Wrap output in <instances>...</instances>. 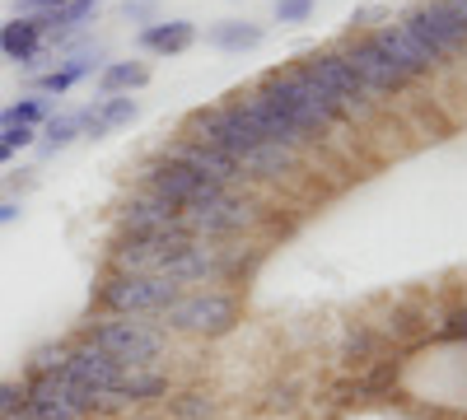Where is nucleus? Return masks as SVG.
Returning <instances> with one entry per match:
<instances>
[{
    "instance_id": "17",
    "label": "nucleus",
    "mask_w": 467,
    "mask_h": 420,
    "mask_svg": "<svg viewBox=\"0 0 467 420\" xmlns=\"http://www.w3.org/2000/svg\"><path fill=\"white\" fill-rule=\"evenodd\" d=\"M47 33L33 15H15L10 24H0V56L5 61H19V66H33L37 52H43Z\"/></svg>"
},
{
    "instance_id": "38",
    "label": "nucleus",
    "mask_w": 467,
    "mask_h": 420,
    "mask_svg": "<svg viewBox=\"0 0 467 420\" xmlns=\"http://www.w3.org/2000/svg\"><path fill=\"white\" fill-rule=\"evenodd\" d=\"M0 420H33V415H28V411L19 406V411H10V415H0Z\"/></svg>"
},
{
    "instance_id": "6",
    "label": "nucleus",
    "mask_w": 467,
    "mask_h": 420,
    "mask_svg": "<svg viewBox=\"0 0 467 420\" xmlns=\"http://www.w3.org/2000/svg\"><path fill=\"white\" fill-rule=\"evenodd\" d=\"M234 323H239V299H234L229 290H182V299L160 318L164 332H173V336H202V341L229 336Z\"/></svg>"
},
{
    "instance_id": "4",
    "label": "nucleus",
    "mask_w": 467,
    "mask_h": 420,
    "mask_svg": "<svg viewBox=\"0 0 467 420\" xmlns=\"http://www.w3.org/2000/svg\"><path fill=\"white\" fill-rule=\"evenodd\" d=\"M182 299L178 281H160V276H131V271H112L99 281L94 303L99 313H117V318H154L160 323L173 303Z\"/></svg>"
},
{
    "instance_id": "1",
    "label": "nucleus",
    "mask_w": 467,
    "mask_h": 420,
    "mask_svg": "<svg viewBox=\"0 0 467 420\" xmlns=\"http://www.w3.org/2000/svg\"><path fill=\"white\" fill-rule=\"evenodd\" d=\"M112 271L131 276H160L178 281L182 290L192 285H224L244 271V257H234L229 248L202 243V239H145V234H122L108 248Z\"/></svg>"
},
{
    "instance_id": "14",
    "label": "nucleus",
    "mask_w": 467,
    "mask_h": 420,
    "mask_svg": "<svg viewBox=\"0 0 467 420\" xmlns=\"http://www.w3.org/2000/svg\"><path fill=\"white\" fill-rule=\"evenodd\" d=\"M346 61L350 66H356V75H360V80H365V89L369 94H383V98H393V94H402L411 80H407V75L393 66V61H388V52L374 43V33H365V37H356V43H350L346 47Z\"/></svg>"
},
{
    "instance_id": "37",
    "label": "nucleus",
    "mask_w": 467,
    "mask_h": 420,
    "mask_svg": "<svg viewBox=\"0 0 467 420\" xmlns=\"http://www.w3.org/2000/svg\"><path fill=\"white\" fill-rule=\"evenodd\" d=\"M15 215H19V206H15V201H0V224L15 220Z\"/></svg>"
},
{
    "instance_id": "5",
    "label": "nucleus",
    "mask_w": 467,
    "mask_h": 420,
    "mask_svg": "<svg viewBox=\"0 0 467 420\" xmlns=\"http://www.w3.org/2000/svg\"><path fill=\"white\" fill-rule=\"evenodd\" d=\"M24 411L33 420H94V415H112V406L103 397H94L89 388H80L61 369L28 374V384H24Z\"/></svg>"
},
{
    "instance_id": "35",
    "label": "nucleus",
    "mask_w": 467,
    "mask_h": 420,
    "mask_svg": "<svg viewBox=\"0 0 467 420\" xmlns=\"http://www.w3.org/2000/svg\"><path fill=\"white\" fill-rule=\"evenodd\" d=\"M388 24V19H393V15H388L383 5H365V10H356V15H350V28H369V24Z\"/></svg>"
},
{
    "instance_id": "21",
    "label": "nucleus",
    "mask_w": 467,
    "mask_h": 420,
    "mask_svg": "<svg viewBox=\"0 0 467 420\" xmlns=\"http://www.w3.org/2000/svg\"><path fill=\"white\" fill-rule=\"evenodd\" d=\"M383 346H388V336H383V332H374L369 323H350V327L341 332L337 360H341V364H369V360L383 355Z\"/></svg>"
},
{
    "instance_id": "23",
    "label": "nucleus",
    "mask_w": 467,
    "mask_h": 420,
    "mask_svg": "<svg viewBox=\"0 0 467 420\" xmlns=\"http://www.w3.org/2000/svg\"><path fill=\"white\" fill-rule=\"evenodd\" d=\"M150 85V66L145 61H108L99 70V94L112 98V94H136Z\"/></svg>"
},
{
    "instance_id": "10",
    "label": "nucleus",
    "mask_w": 467,
    "mask_h": 420,
    "mask_svg": "<svg viewBox=\"0 0 467 420\" xmlns=\"http://www.w3.org/2000/svg\"><path fill=\"white\" fill-rule=\"evenodd\" d=\"M187 215V229H192V239H202V243H224V239H239L244 229H253L262 220V206L244 192H229L197 206V210H182Z\"/></svg>"
},
{
    "instance_id": "2",
    "label": "nucleus",
    "mask_w": 467,
    "mask_h": 420,
    "mask_svg": "<svg viewBox=\"0 0 467 420\" xmlns=\"http://www.w3.org/2000/svg\"><path fill=\"white\" fill-rule=\"evenodd\" d=\"M257 94L281 112V118L308 140V145H318L337 122H346L350 112L308 75L304 66H285V70H266L262 80H257Z\"/></svg>"
},
{
    "instance_id": "25",
    "label": "nucleus",
    "mask_w": 467,
    "mask_h": 420,
    "mask_svg": "<svg viewBox=\"0 0 467 420\" xmlns=\"http://www.w3.org/2000/svg\"><path fill=\"white\" fill-rule=\"evenodd\" d=\"M262 37H266V28L253 24V19H224V24L211 28V47H220V52H253V47H262Z\"/></svg>"
},
{
    "instance_id": "13",
    "label": "nucleus",
    "mask_w": 467,
    "mask_h": 420,
    "mask_svg": "<svg viewBox=\"0 0 467 420\" xmlns=\"http://www.w3.org/2000/svg\"><path fill=\"white\" fill-rule=\"evenodd\" d=\"M160 155H164V159H173V164H182V169H192V173H202V178H215V182H224V187L244 182V164L234 159V155H224V149L206 145V140L178 136L173 145H164V149H160Z\"/></svg>"
},
{
    "instance_id": "34",
    "label": "nucleus",
    "mask_w": 467,
    "mask_h": 420,
    "mask_svg": "<svg viewBox=\"0 0 467 420\" xmlns=\"http://www.w3.org/2000/svg\"><path fill=\"white\" fill-rule=\"evenodd\" d=\"M57 5H66V0H15V15H33V19H43V15H52Z\"/></svg>"
},
{
    "instance_id": "7",
    "label": "nucleus",
    "mask_w": 467,
    "mask_h": 420,
    "mask_svg": "<svg viewBox=\"0 0 467 420\" xmlns=\"http://www.w3.org/2000/svg\"><path fill=\"white\" fill-rule=\"evenodd\" d=\"M398 24H402L440 66L467 47V15H462L458 0H420V5H411Z\"/></svg>"
},
{
    "instance_id": "31",
    "label": "nucleus",
    "mask_w": 467,
    "mask_h": 420,
    "mask_svg": "<svg viewBox=\"0 0 467 420\" xmlns=\"http://www.w3.org/2000/svg\"><path fill=\"white\" fill-rule=\"evenodd\" d=\"M314 0H276V24H308Z\"/></svg>"
},
{
    "instance_id": "30",
    "label": "nucleus",
    "mask_w": 467,
    "mask_h": 420,
    "mask_svg": "<svg viewBox=\"0 0 467 420\" xmlns=\"http://www.w3.org/2000/svg\"><path fill=\"white\" fill-rule=\"evenodd\" d=\"M425 323H420V313L416 309H398L393 318H388V332L383 336H398V341H407V336H416Z\"/></svg>"
},
{
    "instance_id": "39",
    "label": "nucleus",
    "mask_w": 467,
    "mask_h": 420,
    "mask_svg": "<svg viewBox=\"0 0 467 420\" xmlns=\"http://www.w3.org/2000/svg\"><path fill=\"white\" fill-rule=\"evenodd\" d=\"M0 164H10V149L5 145H0Z\"/></svg>"
},
{
    "instance_id": "18",
    "label": "nucleus",
    "mask_w": 467,
    "mask_h": 420,
    "mask_svg": "<svg viewBox=\"0 0 467 420\" xmlns=\"http://www.w3.org/2000/svg\"><path fill=\"white\" fill-rule=\"evenodd\" d=\"M290 173H299V149H290V145L262 140L253 155H244V178H253V182H281Z\"/></svg>"
},
{
    "instance_id": "29",
    "label": "nucleus",
    "mask_w": 467,
    "mask_h": 420,
    "mask_svg": "<svg viewBox=\"0 0 467 420\" xmlns=\"http://www.w3.org/2000/svg\"><path fill=\"white\" fill-rule=\"evenodd\" d=\"M66 351H70V346H61V341H52V346H37V351H33V360H28V374L61 369V364H66Z\"/></svg>"
},
{
    "instance_id": "22",
    "label": "nucleus",
    "mask_w": 467,
    "mask_h": 420,
    "mask_svg": "<svg viewBox=\"0 0 467 420\" xmlns=\"http://www.w3.org/2000/svg\"><path fill=\"white\" fill-rule=\"evenodd\" d=\"M164 411H169V420H215L220 397L211 388H169Z\"/></svg>"
},
{
    "instance_id": "20",
    "label": "nucleus",
    "mask_w": 467,
    "mask_h": 420,
    "mask_svg": "<svg viewBox=\"0 0 467 420\" xmlns=\"http://www.w3.org/2000/svg\"><path fill=\"white\" fill-rule=\"evenodd\" d=\"M99 61H103L99 52H75V56H66V61H57V66H52L47 75H37V80H33V85H37V89H43V94H70V89H75V85H80V80H89V75H94V70H103Z\"/></svg>"
},
{
    "instance_id": "32",
    "label": "nucleus",
    "mask_w": 467,
    "mask_h": 420,
    "mask_svg": "<svg viewBox=\"0 0 467 420\" xmlns=\"http://www.w3.org/2000/svg\"><path fill=\"white\" fill-rule=\"evenodd\" d=\"M33 140H37V127H0V145H5L10 155L15 149H28Z\"/></svg>"
},
{
    "instance_id": "16",
    "label": "nucleus",
    "mask_w": 467,
    "mask_h": 420,
    "mask_svg": "<svg viewBox=\"0 0 467 420\" xmlns=\"http://www.w3.org/2000/svg\"><path fill=\"white\" fill-rule=\"evenodd\" d=\"M80 118H85V136L103 140V136H112L117 127H131V122L140 118V103H136L131 94H112V98H99V103L80 108Z\"/></svg>"
},
{
    "instance_id": "24",
    "label": "nucleus",
    "mask_w": 467,
    "mask_h": 420,
    "mask_svg": "<svg viewBox=\"0 0 467 420\" xmlns=\"http://www.w3.org/2000/svg\"><path fill=\"white\" fill-rule=\"evenodd\" d=\"M94 15H99V0H66V5H57L37 24H43L47 37H66V33H80L85 24H94Z\"/></svg>"
},
{
    "instance_id": "27",
    "label": "nucleus",
    "mask_w": 467,
    "mask_h": 420,
    "mask_svg": "<svg viewBox=\"0 0 467 420\" xmlns=\"http://www.w3.org/2000/svg\"><path fill=\"white\" fill-rule=\"evenodd\" d=\"M37 122H47V98H19L0 108V127H37Z\"/></svg>"
},
{
    "instance_id": "26",
    "label": "nucleus",
    "mask_w": 467,
    "mask_h": 420,
    "mask_svg": "<svg viewBox=\"0 0 467 420\" xmlns=\"http://www.w3.org/2000/svg\"><path fill=\"white\" fill-rule=\"evenodd\" d=\"M85 136V118L80 112H61V118H47L43 122V149L47 155H57V149H66L70 140Z\"/></svg>"
},
{
    "instance_id": "3",
    "label": "nucleus",
    "mask_w": 467,
    "mask_h": 420,
    "mask_svg": "<svg viewBox=\"0 0 467 420\" xmlns=\"http://www.w3.org/2000/svg\"><path fill=\"white\" fill-rule=\"evenodd\" d=\"M80 341L131 369H160L173 351V332H164L154 318H117V313H99L94 323H85Z\"/></svg>"
},
{
    "instance_id": "8",
    "label": "nucleus",
    "mask_w": 467,
    "mask_h": 420,
    "mask_svg": "<svg viewBox=\"0 0 467 420\" xmlns=\"http://www.w3.org/2000/svg\"><path fill=\"white\" fill-rule=\"evenodd\" d=\"M182 136L192 140H206L215 149H224V155H234L244 164V155H253V149L262 145L257 127L244 118L234 103H211V108H192L187 122H182Z\"/></svg>"
},
{
    "instance_id": "28",
    "label": "nucleus",
    "mask_w": 467,
    "mask_h": 420,
    "mask_svg": "<svg viewBox=\"0 0 467 420\" xmlns=\"http://www.w3.org/2000/svg\"><path fill=\"white\" fill-rule=\"evenodd\" d=\"M299 406V388L295 384H271L266 393H262V411H295Z\"/></svg>"
},
{
    "instance_id": "33",
    "label": "nucleus",
    "mask_w": 467,
    "mask_h": 420,
    "mask_svg": "<svg viewBox=\"0 0 467 420\" xmlns=\"http://www.w3.org/2000/svg\"><path fill=\"white\" fill-rule=\"evenodd\" d=\"M24 406V384H15V378H0V415H10Z\"/></svg>"
},
{
    "instance_id": "9",
    "label": "nucleus",
    "mask_w": 467,
    "mask_h": 420,
    "mask_svg": "<svg viewBox=\"0 0 467 420\" xmlns=\"http://www.w3.org/2000/svg\"><path fill=\"white\" fill-rule=\"evenodd\" d=\"M140 192L164 197V201H169V206H178V210H197V206H206V201L224 197L229 187H224V182H215V178L192 173V169H182V164H173V159H164V155H154V159L140 169Z\"/></svg>"
},
{
    "instance_id": "12",
    "label": "nucleus",
    "mask_w": 467,
    "mask_h": 420,
    "mask_svg": "<svg viewBox=\"0 0 467 420\" xmlns=\"http://www.w3.org/2000/svg\"><path fill=\"white\" fill-rule=\"evenodd\" d=\"M304 70L314 75V80L350 112V118H365V112H369V98H374V94L365 89V80L356 75V66L346 61V52H308V56H304Z\"/></svg>"
},
{
    "instance_id": "11",
    "label": "nucleus",
    "mask_w": 467,
    "mask_h": 420,
    "mask_svg": "<svg viewBox=\"0 0 467 420\" xmlns=\"http://www.w3.org/2000/svg\"><path fill=\"white\" fill-rule=\"evenodd\" d=\"M117 224H122V234H145V239H192L187 215L154 192L127 197L122 210H117Z\"/></svg>"
},
{
    "instance_id": "36",
    "label": "nucleus",
    "mask_w": 467,
    "mask_h": 420,
    "mask_svg": "<svg viewBox=\"0 0 467 420\" xmlns=\"http://www.w3.org/2000/svg\"><path fill=\"white\" fill-rule=\"evenodd\" d=\"M150 10H154V0H136V5H127V19H150Z\"/></svg>"
},
{
    "instance_id": "15",
    "label": "nucleus",
    "mask_w": 467,
    "mask_h": 420,
    "mask_svg": "<svg viewBox=\"0 0 467 420\" xmlns=\"http://www.w3.org/2000/svg\"><path fill=\"white\" fill-rule=\"evenodd\" d=\"M374 43L388 52V61H393L402 75H407V80H420V75H431V70H440V61L431 56V52H425L420 43H416V37L402 28V24H393V19H388V24H379L374 28Z\"/></svg>"
},
{
    "instance_id": "19",
    "label": "nucleus",
    "mask_w": 467,
    "mask_h": 420,
    "mask_svg": "<svg viewBox=\"0 0 467 420\" xmlns=\"http://www.w3.org/2000/svg\"><path fill=\"white\" fill-rule=\"evenodd\" d=\"M197 43V24L192 19H154L140 28V47L154 56H178Z\"/></svg>"
}]
</instances>
